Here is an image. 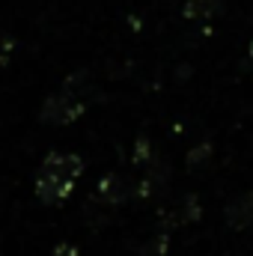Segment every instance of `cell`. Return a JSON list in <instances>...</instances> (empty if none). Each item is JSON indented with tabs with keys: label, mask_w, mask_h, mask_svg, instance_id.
<instances>
[{
	"label": "cell",
	"mask_w": 253,
	"mask_h": 256,
	"mask_svg": "<svg viewBox=\"0 0 253 256\" xmlns=\"http://www.w3.org/2000/svg\"><path fill=\"white\" fill-rule=\"evenodd\" d=\"M80 173V158L72 155V152H51L39 170V179H36V191L42 200L54 202V200H63L66 194L72 191L74 179Z\"/></svg>",
	"instance_id": "6da1fadb"
},
{
	"label": "cell",
	"mask_w": 253,
	"mask_h": 256,
	"mask_svg": "<svg viewBox=\"0 0 253 256\" xmlns=\"http://www.w3.org/2000/svg\"><path fill=\"white\" fill-rule=\"evenodd\" d=\"M86 110V96L78 90H60L51 92L42 104V122L48 126H68Z\"/></svg>",
	"instance_id": "7a4b0ae2"
},
{
	"label": "cell",
	"mask_w": 253,
	"mask_h": 256,
	"mask_svg": "<svg viewBox=\"0 0 253 256\" xmlns=\"http://www.w3.org/2000/svg\"><path fill=\"white\" fill-rule=\"evenodd\" d=\"M220 9V0H185L182 12L188 21H208Z\"/></svg>",
	"instance_id": "3957f363"
},
{
	"label": "cell",
	"mask_w": 253,
	"mask_h": 256,
	"mask_svg": "<svg viewBox=\"0 0 253 256\" xmlns=\"http://www.w3.org/2000/svg\"><path fill=\"white\" fill-rule=\"evenodd\" d=\"M250 57H253V45H250Z\"/></svg>",
	"instance_id": "277c9868"
}]
</instances>
